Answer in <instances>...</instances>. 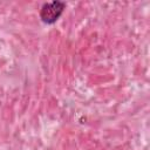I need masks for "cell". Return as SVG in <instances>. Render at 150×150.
I'll use <instances>...</instances> for the list:
<instances>
[{
    "label": "cell",
    "instance_id": "6da1fadb",
    "mask_svg": "<svg viewBox=\"0 0 150 150\" xmlns=\"http://www.w3.org/2000/svg\"><path fill=\"white\" fill-rule=\"evenodd\" d=\"M64 7H66V4L63 1L45 2L40 9V18L45 23L52 25L61 16Z\"/></svg>",
    "mask_w": 150,
    "mask_h": 150
}]
</instances>
